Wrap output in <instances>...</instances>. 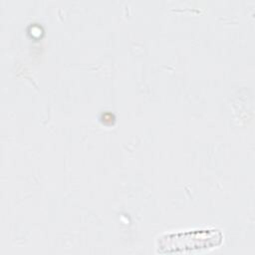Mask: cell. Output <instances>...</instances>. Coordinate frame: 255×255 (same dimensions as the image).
Masks as SVG:
<instances>
[{"label": "cell", "instance_id": "6da1fadb", "mask_svg": "<svg viewBox=\"0 0 255 255\" xmlns=\"http://www.w3.org/2000/svg\"><path fill=\"white\" fill-rule=\"evenodd\" d=\"M164 241L175 242L168 247H213L221 242L222 235L218 230H193L165 236Z\"/></svg>", "mask_w": 255, "mask_h": 255}]
</instances>
